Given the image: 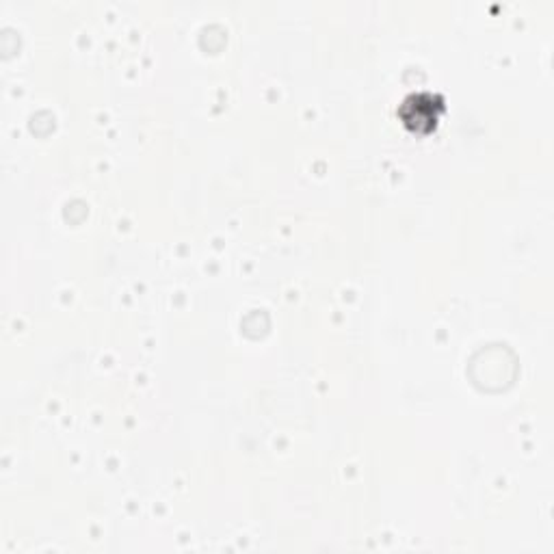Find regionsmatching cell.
<instances>
[{"label": "cell", "instance_id": "obj_1", "mask_svg": "<svg viewBox=\"0 0 554 554\" xmlns=\"http://www.w3.org/2000/svg\"><path fill=\"white\" fill-rule=\"evenodd\" d=\"M444 109V102L438 96L431 94H414L403 102V107L399 109V115L403 117L405 126H410L412 130H429L435 126L438 117Z\"/></svg>", "mask_w": 554, "mask_h": 554}]
</instances>
